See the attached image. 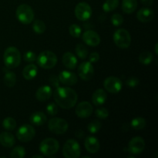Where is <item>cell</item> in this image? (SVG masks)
<instances>
[{"instance_id":"cell-1","label":"cell","mask_w":158,"mask_h":158,"mask_svg":"<svg viewBox=\"0 0 158 158\" xmlns=\"http://www.w3.org/2000/svg\"><path fill=\"white\" fill-rule=\"evenodd\" d=\"M53 98L58 106L68 110L75 106L78 96L77 92L71 88L58 86L53 92Z\"/></svg>"},{"instance_id":"cell-2","label":"cell","mask_w":158,"mask_h":158,"mask_svg":"<svg viewBox=\"0 0 158 158\" xmlns=\"http://www.w3.org/2000/svg\"><path fill=\"white\" fill-rule=\"evenodd\" d=\"M3 62L9 69L18 67L21 63V54L19 49L14 46L8 47L3 55Z\"/></svg>"},{"instance_id":"cell-3","label":"cell","mask_w":158,"mask_h":158,"mask_svg":"<svg viewBox=\"0 0 158 158\" xmlns=\"http://www.w3.org/2000/svg\"><path fill=\"white\" fill-rule=\"evenodd\" d=\"M37 63L43 69H49L53 68L57 63V57L53 52L45 50L37 57Z\"/></svg>"},{"instance_id":"cell-4","label":"cell","mask_w":158,"mask_h":158,"mask_svg":"<svg viewBox=\"0 0 158 158\" xmlns=\"http://www.w3.org/2000/svg\"><path fill=\"white\" fill-rule=\"evenodd\" d=\"M16 17L23 24H29L34 19V12L32 8L27 4H21L16 9Z\"/></svg>"},{"instance_id":"cell-5","label":"cell","mask_w":158,"mask_h":158,"mask_svg":"<svg viewBox=\"0 0 158 158\" xmlns=\"http://www.w3.org/2000/svg\"><path fill=\"white\" fill-rule=\"evenodd\" d=\"M60 148V143L54 138L44 139L40 145V151L44 156L50 157L56 154Z\"/></svg>"},{"instance_id":"cell-6","label":"cell","mask_w":158,"mask_h":158,"mask_svg":"<svg viewBox=\"0 0 158 158\" xmlns=\"http://www.w3.org/2000/svg\"><path fill=\"white\" fill-rule=\"evenodd\" d=\"M114 41L117 47L127 49L131 43V37L129 32L124 29H119L114 34Z\"/></svg>"},{"instance_id":"cell-7","label":"cell","mask_w":158,"mask_h":158,"mask_svg":"<svg viewBox=\"0 0 158 158\" xmlns=\"http://www.w3.org/2000/svg\"><path fill=\"white\" fill-rule=\"evenodd\" d=\"M81 149L78 142L73 139H69L63 148V154L66 158H78L80 156Z\"/></svg>"},{"instance_id":"cell-8","label":"cell","mask_w":158,"mask_h":158,"mask_svg":"<svg viewBox=\"0 0 158 158\" xmlns=\"http://www.w3.org/2000/svg\"><path fill=\"white\" fill-rule=\"evenodd\" d=\"M49 131L55 134H63L67 131L69 125L67 121L64 119L54 117L49 120L48 123Z\"/></svg>"},{"instance_id":"cell-9","label":"cell","mask_w":158,"mask_h":158,"mask_svg":"<svg viewBox=\"0 0 158 158\" xmlns=\"http://www.w3.org/2000/svg\"><path fill=\"white\" fill-rule=\"evenodd\" d=\"M35 135V131L34 127L31 125L24 124L22 125L16 132V137L19 141L29 142L34 138Z\"/></svg>"},{"instance_id":"cell-10","label":"cell","mask_w":158,"mask_h":158,"mask_svg":"<svg viewBox=\"0 0 158 158\" xmlns=\"http://www.w3.org/2000/svg\"><path fill=\"white\" fill-rule=\"evenodd\" d=\"M92 15V9L88 3L82 2L77 5L75 8V15L80 21L89 19Z\"/></svg>"},{"instance_id":"cell-11","label":"cell","mask_w":158,"mask_h":158,"mask_svg":"<svg viewBox=\"0 0 158 158\" xmlns=\"http://www.w3.org/2000/svg\"><path fill=\"white\" fill-rule=\"evenodd\" d=\"M104 88L111 94H117L120 92L123 86V83L120 79L116 77H109L104 80Z\"/></svg>"},{"instance_id":"cell-12","label":"cell","mask_w":158,"mask_h":158,"mask_svg":"<svg viewBox=\"0 0 158 158\" xmlns=\"http://www.w3.org/2000/svg\"><path fill=\"white\" fill-rule=\"evenodd\" d=\"M78 73L83 80H90L94 75V69L90 62H83L78 68Z\"/></svg>"},{"instance_id":"cell-13","label":"cell","mask_w":158,"mask_h":158,"mask_svg":"<svg viewBox=\"0 0 158 158\" xmlns=\"http://www.w3.org/2000/svg\"><path fill=\"white\" fill-rule=\"evenodd\" d=\"M145 148V141L142 137H135L131 140L128 144V151L133 154H139Z\"/></svg>"},{"instance_id":"cell-14","label":"cell","mask_w":158,"mask_h":158,"mask_svg":"<svg viewBox=\"0 0 158 158\" xmlns=\"http://www.w3.org/2000/svg\"><path fill=\"white\" fill-rule=\"evenodd\" d=\"M76 114L80 118H87L92 114L93 106L87 101H83L79 103L75 110Z\"/></svg>"},{"instance_id":"cell-15","label":"cell","mask_w":158,"mask_h":158,"mask_svg":"<svg viewBox=\"0 0 158 158\" xmlns=\"http://www.w3.org/2000/svg\"><path fill=\"white\" fill-rule=\"evenodd\" d=\"M83 40L89 46H97L100 43V37L97 32L87 30L83 34Z\"/></svg>"},{"instance_id":"cell-16","label":"cell","mask_w":158,"mask_h":158,"mask_svg":"<svg viewBox=\"0 0 158 158\" xmlns=\"http://www.w3.org/2000/svg\"><path fill=\"white\" fill-rule=\"evenodd\" d=\"M60 82L66 86H73L77 83V77L75 73L68 70H63L58 77Z\"/></svg>"},{"instance_id":"cell-17","label":"cell","mask_w":158,"mask_h":158,"mask_svg":"<svg viewBox=\"0 0 158 158\" xmlns=\"http://www.w3.org/2000/svg\"><path fill=\"white\" fill-rule=\"evenodd\" d=\"M84 145L86 151L90 154H96L98 152L100 147L98 139L93 136L86 137L84 141Z\"/></svg>"},{"instance_id":"cell-18","label":"cell","mask_w":158,"mask_h":158,"mask_svg":"<svg viewBox=\"0 0 158 158\" xmlns=\"http://www.w3.org/2000/svg\"><path fill=\"white\" fill-rule=\"evenodd\" d=\"M52 95V88L49 86H43L37 89L35 97L39 101L44 102L49 100Z\"/></svg>"},{"instance_id":"cell-19","label":"cell","mask_w":158,"mask_h":158,"mask_svg":"<svg viewBox=\"0 0 158 158\" xmlns=\"http://www.w3.org/2000/svg\"><path fill=\"white\" fill-rule=\"evenodd\" d=\"M137 17L141 23H148L154 19V12L150 8H142L137 12Z\"/></svg>"},{"instance_id":"cell-20","label":"cell","mask_w":158,"mask_h":158,"mask_svg":"<svg viewBox=\"0 0 158 158\" xmlns=\"http://www.w3.org/2000/svg\"><path fill=\"white\" fill-rule=\"evenodd\" d=\"M107 94L103 89H98L94 93L92 96V101L96 106H100L106 102Z\"/></svg>"},{"instance_id":"cell-21","label":"cell","mask_w":158,"mask_h":158,"mask_svg":"<svg viewBox=\"0 0 158 158\" xmlns=\"http://www.w3.org/2000/svg\"><path fill=\"white\" fill-rule=\"evenodd\" d=\"M63 63L68 69H73L77 65V59L72 52H67L63 55Z\"/></svg>"},{"instance_id":"cell-22","label":"cell","mask_w":158,"mask_h":158,"mask_svg":"<svg viewBox=\"0 0 158 158\" xmlns=\"http://www.w3.org/2000/svg\"><path fill=\"white\" fill-rule=\"evenodd\" d=\"M15 137L9 132H2L0 134V143L5 148H12L15 144Z\"/></svg>"},{"instance_id":"cell-23","label":"cell","mask_w":158,"mask_h":158,"mask_svg":"<svg viewBox=\"0 0 158 158\" xmlns=\"http://www.w3.org/2000/svg\"><path fill=\"white\" fill-rule=\"evenodd\" d=\"M47 120L46 115L43 112H35L29 117V121L32 124L35 126H41L43 125Z\"/></svg>"},{"instance_id":"cell-24","label":"cell","mask_w":158,"mask_h":158,"mask_svg":"<svg viewBox=\"0 0 158 158\" xmlns=\"http://www.w3.org/2000/svg\"><path fill=\"white\" fill-rule=\"evenodd\" d=\"M38 69L37 66L34 64H29L25 66L23 70V76L26 80H30L36 77Z\"/></svg>"},{"instance_id":"cell-25","label":"cell","mask_w":158,"mask_h":158,"mask_svg":"<svg viewBox=\"0 0 158 158\" xmlns=\"http://www.w3.org/2000/svg\"><path fill=\"white\" fill-rule=\"evenodd\" d=\"M137 7V0H123L122 9L124 13L131 14L136 10Z\"/></svg>"},{"instance_id":"cell-26","label":"cell","mask_w":158,"mask_h":158,"mask_svg":"<svg viewBox=\"0 0 158 158\" xmlns=\"http://www.w3.org/2000/svg\"><path fill=\"white\" fill-rule=\"evenodd\" d=\"M5 84L8 87H13L16 83V76L13 72H11L9 70H6L5 73L4 78H3Z\"/></svg>"},{"instance_id":"cell-27","label":"cell","mask_w":158,"mask_h":158,"mask_svg":"<svg viewBox=\"0 0 158 158\" xmlns=\"http://www.w3.org/2000/svg\"><path fill=\"white\" fill-rule=\"evenodd\" d=\"M146 120L143 117H136V118L133 119L132 121H131V127L137 131L143 129L146 127Z\"/></svg>"},{"instance_id":"cell-28","label":"cell","mask_w":158,"mask_h":158,"mask_svg":"<svg viewBox=\"0 0 158 158\" xmlns=\"http://www.w3.org/2000/svg\"><path fill=\"white\" fill-rule=\"evenodd\" d=\"M154 56L151 52H143L139 56V61L143 65H149L153 61Z\"/></svg>"},{"instance_id":"cell-29","label":"cell","mask_w":158,"mask_h":158,"mask_svg":"<svg viewBox=\"0 0 158 158\" xmlns=\"http://www.w3.org/2000/svg\"><path fill=\"white\" fill-rule=\"evenodd\" d=\"M119 6V0H106L103 5V9L105 12H111L117 9Z\"/></svg>"},{"instance_id":"cell-30","label":"cell","mask_w":158,"mask_h":158,"mask_svg":"<svg viewBox=\"0 0 158 158\" xmlns=\"http://www.w3.org/2000/svg\"><path fill=\"white\" fill-rule=\"evenodd\" d=\"M32 29L34 32H36L37 34H42L46 31V24L42 20H35L32 24Z\"/></svg>"},{"instance_id":"cell-31","label":"cell","mask_w":158,"mask_h":158,"mask_svg":"<svg viewBox=\"0 0 158 158\" xmlns=\"http://www.w3.org/2000/svg\"><path fill=\"white\" fill-rule=\"evenodd\" d=\"M2 127L7 131H13L16 127V121L12 117H6L3 120Z\"/></svg>"},{"instance_id":"cell-32","label":"cell","mask_w":158,"mask_h":158,"mask_svg":"<svg viewBox=\"0 0 158 158\" xmlns=\"http://www.w3.org/2000/svg\"><path fill=\"white\" fill-rule=\"evenodd\" d=\"M26 155V150L23 147H15L10 153V157L12 158H23Z\"/></svg>"},{"instance_id":"cell-33","label":"cell","mask_w":158,"mask_h":158,"mask_svg":"<svg viewBox=\"0 0 158 158\" xmlns=\"http://www.w3.org/2000/svg\"><path fill=\"white\" fill-rule=\"evenodd\" d=\"M76 53L82 60H84L88 56V49L84 45L77 44L76 46Z\"/></svg>"},{"instance_id":"cell-34","label":"cell","mask_w":158,"mask_h":158,"mask_svg":"<svg viewBox=\"0 0 158 158\" xmlns=\"http://www.w3.org/2000/svg\"><path fill=\"white\" fill-rule=\"evenodd\" d=\"M101 127V122L99 121V120H93L92 122H90L88 124L87 129L88 131L91 133V134H96V133H97L100 131Z\"/></svg>"},{"instance_id":"cell-35","label":"cell","mask_w":158,"mask_h":158,"mask_svg":"<svg viewBox=\"0 0 158 158\" xmlns=\"http://www.w3.org/2000/svg\"><path fill=\"white\" fill-rule=\"evenodd\" d=\"M69 34L75 38H78L80 36L82 33V29L80 26L77 24H73L69 26Z\"/></svg>"},{"instance_id":"cell-36","label":"cell","mask_w":158,"mask_h":158,"mask_svg":"<svg viewBox=\"0 0 158 158\" xmlns=\"http://www.w3.org/2000/svg\"><path fill=\"white\" fill-rule=\"evenodd\" d=\"M111 23L114 26H120L123 23V16L119 13L114 14L111 17Z\"/></svg>"},{"instance_id":"cell-37","label":"cell","mask_w":158,"mask_h":158,"mask_svg":"<svg viewBox=\"0 0 158 158\" xmlns=\"http://www.w3.org/2000/svg\"><path fill=\"white\" fill-rule=\"evenodd\" d=\"M46 112L49 116H55L58 113V106L56 103H50L46 106Z\"/></svg>"},{"instance_id":"cell-38","label":"cell","mask_w":158,"mask_h":158,"mask_svg":"<svg viewBox=\"0 0 158 158\" xmlns=\"http://www.w3.org/2000/svg\"><path fill=\"white\" fill-rule=\"evenodd\" d=\"M95 114L98 118L100 119H106L109 116V112L104 107H100L96 110Z\"/></svg>"},{"instance_id":"cell-39","label":"cell","mask_w":158,"mask_h":158,"mask_svg":"<svg viewBox=\"0 0 158 158\" xmlns=\"http://www.w3.org/2000/svg\"><path fill=\"white\" fill-rule=\"evenodd\" d=\"M23 59L26 62H29V63H32L36 60V56L32 51H28V52H25L24 56H23Z\"/></svg>"},{"instance_id":"cell-40","label":"cell","mask_w":158,"mask_h":158,"mask_svg":"<svg viewBox=\"0 0 158 158\" xmlns=\"http://www.w3.org/2000/svg\"><path fill=\"white\" fill-rule=\"evenodd\" d=\"M139 83H140V80H139L137 77H130L126 81L127 86H130V87H135V86H137L139 84Z\"/></svg>"},{"instance_id":"cell-41","label":"cell","mask_w":158,"mask_h":158,"mask_svg":"<svg viewBox=\"0 0 158 158\" xmlns=\"http://www.w3.org/2000/svg\"><path fill=\"white\" fill-rule=\"evenodd\" d=\"M49 83L52 84V86H53L54 87H58L60 86V80H59L58 77L55 75H51L49 77Z\"/></svg>"},{"instance_id":"cell-42","label":"cell","mask_w":158,"mask_h":158,"mask_svg":"<svg viewBox=\"0 0 158 158\" xmlns=\"http://www.w3.org/2000/svg\"><path fill=\"white\" fill-rule=\"evenodd\" d=\"M89 59L90 63H97V62L100 60V55L98 54V52H92V53L89 55Z\"/></svg>"},{"instance_id":"cell-43","label":"cell","mask_w":158,"mask_h":158,"mask_svg":"<svg viewBox=\"0 0 158 158\" xmlns=\"http://www.w3.org/2000/svg\"><path fill=\"white\" fill-rule=\"evenodd\" d=\"M141 2L146 6H151L153 5L154 1L153 0H141Z\"/></svg>"},{"instance_id":"cell-44","label":"cell","mask_w":158,"mask_h":158,"mask_svg":"<svg viewBox=\"0 0 158 158\" xmlns=\"http://www.w3.org/2000/svg\"><path fill=\"white\" fill-rule=\"evenodd\" d=\"M32 157H33V158H36V157L43 158V156H41V155H34V156H32Z\"/></svg>"},{"instance_id":"cell-45","label":"cell","mask_w":158,"mask_h":158,"mask_svg":"<svg viewBox=\"0 0 158 158\" xmlns=\"http://www.w3.org/2000/svg\"><path fill=\"white\" fill-rule=\"evenodd\" d=\"M157 46H158V44L157 43H156V45H155V53L157 54H158V52H157Z\"/></svg>"}]
</instances>
